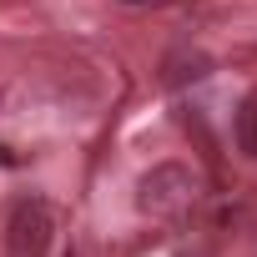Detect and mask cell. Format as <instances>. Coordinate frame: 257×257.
Masks as SVG:
<instances>
[{
    "mask_svg": "<svg viewBox=\"0 0 257 257\" xmlns=\"http://www.w3.org/2000/svg\"><path fill=\"white\" fill-rule=\"evenodd\" d=\"M202 197V172L187 162H157L152 172L137 177V212L152 222H177L197 207Z\"/></svg>",
    "mask_w": 257,
    "mask_h": 257,
    "instance_id": "cell-1",
    "label": "cell"
},
{
    "mask_svg": "<svg viewBox=\"0 0 257 257\" xmlns=\"http://www.w3.org/2000/svg\"><path fill=\"white\" fill-rule=\"evenodd\" d=\"M56 207L46 197H21L6 217V257H51Z\"/></svg>",
    "mask_w": 257,
    "mask_h": 257,
    "instance_id": "cell-2",
    "label": "cell"
},
{
    "mask_svg": "<svg viewBox=\"0 0 257 257\" xmlns=\"http://www.w3.org/2000/svg\"><path fill=\"white\" fill-rule=\"evenodd\" d=\"M207 71H212V61H207L202 51H192V46H182V51H172V56L162 61V81H167L172 91H182V86L202 81Z\"/></svg>",
    "mask_w": 257,
    "mask_h": 257,
    "instance_id": "cell-3",
    "label": "cell"
},
{
    "mask_svg": "<svg viewBox=\"0 0 257 257\" xmlns=\"http://www.w3.org/2000/svg\"><path fill=\"white\" fill-rule=\"evenodd\" d=\"M232 142H237L242 157L257 162V91H247L242 106H237V116H232Z\"/></svg>",
    "mask_w": 257,
    "mask_h": 257,
    "instance_id": "cell-4",
    "label": "cell"
},
{
    "mask_svg": "<svg viewBox=\"0 0 257 257\" xmlns=\"http://www.w3.org/2000/svg\"><path fill=\"white\" fill-rule=\"evenodd\" d=\"M0 167H16V157H11V152H6V147H0Z\"/></svg>",
    "mask_w": 257,
    "mask_h": 257,
    "instance_id": "cell-5",
    "label": "cell"
}]
</instances>
